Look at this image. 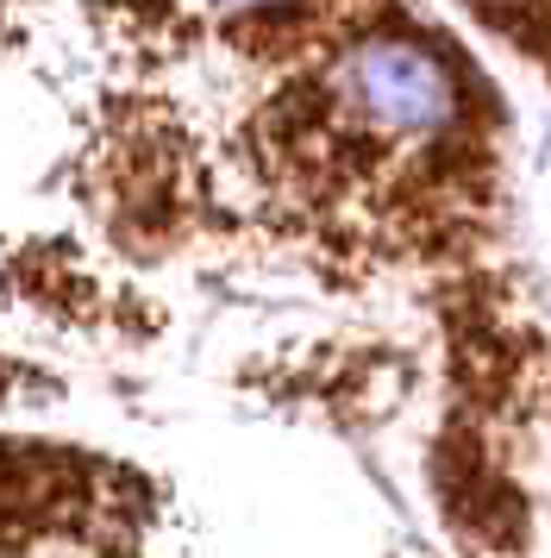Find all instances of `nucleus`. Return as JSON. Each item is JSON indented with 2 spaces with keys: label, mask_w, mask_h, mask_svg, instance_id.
Wrapping results in <instances>:
<instances>
[{
  "label": "nucleus",
  "mask_w": 551,
  "mask_h": 558,
  "mask_svg": "<svg viewBox=\"0 0 551 558\" xmlns=\"http://www.w3.org/2000/svg\"><path fill=\"white\" fill-rule=\"evenodd\" d=\"M332 101L370 120L389 138H445L464 126V76L457 63L414 38H364L332 63Z\"/></svg>",
  "instance_id": "f257e3e1"
},
{
  "label": "nucleus",
  "mask_w": 551,
  "mask_h": 558,
  "mask_svg": "<svg viewBox=\"0 0 551 558\" xmlns=\"http://www.w3.org/2000/svg\"><path fill=\"white\" fill-rule=\"evenodd\" d=\"M207 7H220V13H238V7H257V0H207Z\"/></svg>",
  "instance_id": "f03ea898"
}]
</instances>
